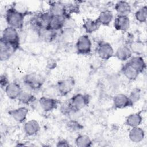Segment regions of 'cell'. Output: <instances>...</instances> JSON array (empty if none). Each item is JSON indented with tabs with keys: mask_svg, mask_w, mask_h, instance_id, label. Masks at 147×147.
<instances>
[{
	"mask_svg": "<svg viewBox=\"0 0 147 147\" xmlns=\"http://www.w3.org/2000/svg\"><path fill=\"white\" fill-rule=\"evenodd\" d=\"M60 31H55L47 28L40 30L37 33L39 37L45 42H51L57 37L58 32Z\"/></svg>",
	"mask_w": 147,
	"mask_h": 147,
	"instance_id": "cell-23",
	"label": "cell"
},
{
	"mask_svg": "<svg viewBox=\"0 0 147 147\" xmlns=\"http://www.w3.org/2000/svg\"><path fill=\"white\" fill-rule=\"evenodd\" d=\"M136 20L140 23H145L147 18V7L146 5L142 6L134 13Z\"/></svg>",
	"mask_w": 147,
	"mask_h": 147,
	"instance_id": "cell-30",
	"label": "cell"
},
{
	"mask_svg": "<svg viewBox=\"0 0 147 147\" xmlns=\"http://www.w3.org/2000/svg\"><path fill=\"white\" fill-rule=\"evenodd\" d=\"M65 17L51 16L47 28L55 31H61L63 28Z\"/></svg>",
	"mask_w": 147,
	"mask_h": 147,
	"instance_id": "cell-18",
	"label": "cell"
},
{
	"mask_svg": "<svg viewBox=\"0 0 147 147\" xmlns=\"http://www.w3.org/2000/svg\"><path fill=\"white\" fill-rule=\"evenodd\" d=\"M96 53L102 60H107L114 55V49L112 45L106 41H100L96 47Z\"/></svg>",
	"mask_w": 147,
	"mask_h": 147,
	"instance_id": "cell-8",
	"label": "cell"
},
{
	"mask_svg": "<svg viewBox=\"0 0 147 147\" xmlns=\"http://www.w3.org/2000/svg\"><path fill=\"white\" fill-rule=\"evenodd\" d=\"M7 77L5 75H2L1 76V80H0V84L2 88H5L7 85L9 83Z\"/></svg>",
	"mask_w": 147,
	"mask_h": 147,
	"instance_id": "cell-34",
	"label": "cell"
},
{
	"mask_svg": "<svg viewBox=\"0 0 147 147\" xmlns=\"http://www.w3.org/2000/svg\"><path fill=\"white\" fill-rule=\"evenodd\" d=\"M100 26V25L96 19L92 20L91 18H87L84 20L82 25L83 28L84 29L86 33L88 34L94 33L96 31Z\"/></svg>",
	"mask_w": 147,
	"mask_h": 147,
	"instance_id": "cell-26",
	"label": "cell"
},
{
	"mask_svg": "<svg viewBox=\"0 0 147 147\" xmlns=\"http://www.w3.org/2000/svg\"><path fill=\"white\" fill-rule=\"evenodd\" d=\"M76 25L75 21L70 17H65L63 30H72Z\"/></svg>",
	"mask_w": 147,
	"mask_h": 147,
	"instance_id": "cell-32",
	"label": "cell"
},
{
	"mask_svg": "<svg viewBox=\"0 0 147 147\" xmlns=\"http://www.w3.org/2000/svg\"><path fill=\"white\" fill-rule=\"evenodd\" d=\"M100 25L109 26L113 19V13L109 10H105L100 13L96 18Z\"/></svg>",
	"mask_w": 147,
	"mask_h": 147,
	"instance_id": "cell-25",
	"label": "cell"
},
{
	"mask_svg": "<svg viewBox=\"0 0 147 147\" xmlns=\"http://www.w3.org/2000/svg\"><path fill=\"white\" fill-rule=\"evenodd\" d=\"M22 82L25 86L30 90H38L43 85L44 78L37 73H30L25 75L22 78Z\"/></svg>",
	"mask_w": 147,
	"mask_h": 147,
	"instance_id": "cell-3",
	"label": "cell"
},
{
	"mask_svg": "<svg viewBox=\"0 0 147 147\" xmlns=\"http://www.w3.org/2000/svg\"><path fill=\"white\" fill-rule=\"evenodd\" d=\"M76 51L79 55H88L91 52L92 42L89 36L87 34L80 36L75 44Z\"/></svg>",
	"mask_w": 147,
	"mask_h": 147,
	"instance_id": "cell-6",
	"label": "cell"
},
{
	"mask_svg": "<svg viewBox=\"0 0 147 147\" xmlns=\"http://www.w3.org/2000/svg\"><path fill=\"white\" fill-rule=\"evenodd\" d=\"M22 90L20 84L16 82H10L5 88L7 96L12 100L18 99Z\"/></svg>",
	"mask_w": 147,
	"mask_h": 147,
	"instance_id": "cell-12",
	"label": "cell"
},
{
	"mask_svg": "<svg viewBox=\"0 0 147 147\" xmlns=\"http://www.w3.org/2000/svg\"><path fill=\"white\" fill-rule=\"evenodd\" d=\"M56 66V62L53 59H50L47 62V67L49 69H53Z\"/></svg>",
	"mask_w": 147,
	"mask_h": 147,
	"instance_id": "cell-36",
	"label": "cell"
},
{
	"mask_svg": "<svg viewBox=\"0 0 147 147\" xmlns=\"http://www.w3.org/2000/svg\"><path fill=\"white\" fill-rule=\"evenodd\" d=\"M113 25L117 30L126 32L129 29L130 26L129 17L127 16L118 14L114 19Z\"/></svg>",
	"mask_w": 147,
	"mask_h": 147,
	"instance_id": "cell-14",
	"label": "cell"
},
{
	"mask_svg": "<svg viewBox=\"0 0 147 147\" xmlns=\"http://www.w3.org/2000/svg\"><path fill=\"white\" fill-rule=\"evenodd\" d=\"M18 49L14 46L0 40V59L1 61H5L10 57Z\"/></svg>",
	"mask_w": 147,
	"mask_h": 147,
	"instance_id": "cell-10",
	"label": "cell"
},
{
	"mask_svg": "<svg viewBox=\"0 0 147 147\" xmlns=\"http://www.w3.org/2000/svg\"><path fill=\"white\" fill-rule=\"evenodd\" d=\"M90 100V96L88 94L79 93L72 96L68 101V103L72 110L76 113L88 106Z\"/></svg>",
	"mask_w": 147,
	"mask_h": 147,
	"instance_id": "cell-2",
	"label": "cell"
},
{
	"mask_svg": "<svg viewBox=\"0 0 147 147\" xmlns=\"http://www.w3.org/2000/svg\"><path fill=\"white\" fill-rule=\"evenodd\" d=\"M113 106L115 109H124L127 107H131L134 105L130 100L128 95L123 94L115 95L113 99Z\"/></svg>",
	"mask_w": 147,
	"mask_h": 147,
	"instance_id": "cell-11",
	"label": "cell"
},
{
	"mask_svg": "<svg viewBox=\"0 0 147 147\" xmlns=\"http://www.w3.org/2000/svg\"><path fill=\"white\" fill-rule=\"evenodd\" d=\"M23 128L26 135L32 136L38 133L40 130V126L37 120L30 119L24 123Z\"/></svg>",
	"mask_w": 147,
	"mask_h": 147,
	"instance_id": "cell-17",
	"label": "cell"
},
{
	"mask_svg": "<svg viewBox=\"0 0 147 147\" xmlns=\"http://www.w3.org/2000/svg\"><path fill=\"white\" fill-rule=\"evenodd\" d=\"M121 71L124 76L129 80H136L140 74L127 62L122 66Z\"/></svg>",
	"mask_w": 147,
	"mask_h": 147,
	"instance_id": "cell-24",
	"label": "cell"
},
{
	"mask_svg": "<svg viewBox=\"0 0 147 147\" xmlns=\"http://www.w3.org/2000/svg\"><path fill=\"white\" fill-rule=\"evenodd\" d=\"M1 40L10 44L17 48L20 47V36L18 30L14 28L7 26L2 33Z\"/></svg>",
	"mask_w": 147,
	"mask_h": 147,
	"instance_id": "cell-5",
	"label": "cell"
},
{
	"mask_svg": "<svg viewBox=\"0 0 147 147\" xmlns=\"http://www.w3.org/2000/svg\"><path fill=\"white\" fill-rule=\"evenodd\" d=\"M129 47L132 53L136 54L137 56H141L145 51V45L142 41L137 40L131 41L129 44Z\"/></svg>",
	"mask_w": 147,
	"mask_h": 147,
	"instance_id": "cell-27",
	"label": "cell"
},
{
	"mask_svg": "<svg viewBox=\"0 0 147 147\" xmlns=\"http://www.w3.org/2000/svg\"><path fill=\"white\" fill-rule=\"evenodd\" d=\"M114 9L119 15L127 16L131 12V7L129 2L125 1H119L115 5Z\"/></svg>",
	"mask_w": 147,
	"mask_h": 147,
	"instance_id": "cell-22",
	"label": "cell"
},
{
	"mask_svg": "<svg viewBox=\"0 0 147 147\" xmlns=\"http://www.w3.org/2000/svg\"><path fill=\"white\" fill-rule=\"evenodd\" d=\"M128 96L133 104L134 105V103L138 102L141 98V90L138 88H135L131 91Z\"/></svg>",
	"mask_w": 147,
	"mask_h": 147,
	"instance_id": "cell-33",
	"label": "cell"
},
{
	"mask_svg": "<svg viewBox=\"0 0 147 147\" xmlns=\"http://www.w3.org/2000/svg\"><path fill=\"white\" fill-rule=\"evenodd\" d=\"M143 118L141 112L131 113L126 117L125 120V125L130 127H134L139 126L142 122Z\"/></svg>",
	"mask_w": 147,
	"mask_h": 147,
	"instance_id": "cell-20",
	"label": "cell"
},
{
	"mask_svg": "<svg viewBox=\"0 0 147 147\" xmlns=\"http://www.w3.org/2000/svg\"><path fill=\"white\" fill-rule=\"evenodd\" d=\"M51 16V15L49 11L36 14L32 18L30 21L33 29L38 33L40 30L47 28Z\"/></svg>",
	"mask_w": 147,
	"mask_h": 147,
	"instance_id": "cell-4",
	"label": "cell"
},
{
	"mask_svg": "<svg viewBox=\"0 0 147 147\" xmlns=\"http://www.w3.org/2000/svg\"><path fill=\"white\" fill-rule=\"evenodd\" d=\"M75 84L73 78H67L57 82L56 88L59 95L64 96L69 94L74 88Z\"/></svg>",
	"mask_w": 147,
	"mask_h": 147,
	"instance_id": "cell-7",
	"label": "cell"
},
{
	"mask_svg": "<svg viewBox=\"0 0 147 147\" xmlns=\"http://www.w3.org/2000/svg\"><path fill=\"white\" fill-rule=\"evenodd\" d=\"M66 126L67 129L71 131H78L83 128V126L79 122L74 119L69 120L67 122Z\"/></svg>",
	"mask_w": 147,
	"mask_h": 147,
	"instance_id": "cell-31",
	"label": "cell"
},
{
	"mask_svg": "<svg viewBox=\"0 0 147 147\" xmlns=\"http://www.w3.org/2000/svg\"><path fill=\"white\" fill-rule=\"evenodd\" d=\"M38 103L43 111L49 112L57 107L59 102L54 98L43 96L39 99Z\"/></svg>",
	"mask_w": 147,
	"mask_h": 147,
	"instance_id": "cell-9",
	"label": "cell"
},
{
	"mask_svg": "<svg viewBox=\"0 0 147 147\" xmlns=\"http://www.w3.org/2000/svg\"><path fill=\"white\" fill-rule=\"evenodd\" d=\"M70 144L69 143L64 139H62L59 140L57 144H56V146H69Z\"/></svg>",
	"mask_w": 147,
	"mask_h": 147,
	"instance_id": "cell-35",
	"label": "cell"
},
{
	"mask_svg": "<svg viewBox=\"0 0 147 147\" xmlns=\"http://www.w3.org/2000/svg\"><path fill=\"white\" fill-rule=\"evenodd\" d=\"M28 13L29 12L20 11L12 6L6 11V21L9 26L14 28L17 30L21 29L24 26L25 17Z\"/></svg>",
	"mask_w": 147,
	"mask_h": 147,
	"instance_id": "cell-1",
	"label": "cell"
},
{
	"mask_svg": "<svg viewBox=\"0 0 147 147\" xmlns=\"http://www.w3.org/2000/svg\"><path fill=\"white\" fill-rule=\"evenodd\" d=\"M49 13L51 16L67 17L66 6L60 2H52L49 4Z\"/></svg>",
	"mask_w": 147,
	"mask_h": 147,
	"instance_id": "cell-15",
	"label": "cell"
},
{
	"mask_svg": "<svg viewBox=\"0 0 147 147\" xmlns=\"http://www.w3.org/2000/svg\"><path fill=\"white\" fill-rule=\"evenodd\" d=\"M17 99L20 103L28 105L35 102L36 98L35 96L30 92L22 90Z\"/></svg>",
	"mask_w": 147,
	"mask_h": 147,
	"instance_id": "cell-28",
	"label": "cell"
},
{
	"mask_svg": "<svg viewBox=\"0 0 147 147\" xmlns=\"http://www.w3.org/2000/svg\"><path fill=\"white\" fill-rule=\"evenodd\" d=\"M75 144L79 147H90L92 145V142L88 135L79 134L75 138Z\"/></svg>",
	"mask_w": 147,
	"mask_h": 147,
	"instance_id": "cell-29",
	"label": "cell"
},
{
	"mask_svg": "<svg viewBox=\"0 0 147 147\" xmlns=\"http://www.w3.org/2000/svg\"><path fill=\"white\" fill-rule=\"evenodd\" d=\"M145 137V131L140 127L137 126L131 127L129 133V138L130 140L134 143H139L141 142Z\"/></svg>",
	"mask_w": 147,
	"mask_h": 147,
	"instance_id": "cell-19",
	"label": "cell"
},
{
	"mask_svg": "<svg viewBox=\"0 0 147 147\" xmlns=\"http://www.w3.org/2000/svg\"><path fill=\"white\" fill-rule=\"evenodd\" d=\"M127 63L139 74L143 73L146 68V63L141 56H132Z\"/></svg>",
	"mask_w": 147,
	"mask_h": 147,
	"instance_id": "cell-16",
	"label": "cell"
},
{
	"mask_svg": "<svg viewBox=\"0 0 147 147\" xmlns=\"http://www.w3.org/2000/svg\"><path fill=\"white\" fill-rule=\"evenodd\" d=\"M114 55L118 60L124 61L129 60L132 57L133 53L129 46L122 45L117 48Z\"/></svg>",
	"mask_w": 147,
	"mask_h": 147,
	"instance_id": "cell-21",
	"label": "cell"
},
{
	"mask_svg": "<svg viewBox=\"0 0 147 147\" xmlns=\"http://www.w3.org/2000/svg\"><path fill=\"white\" fill-rule=\"evenodd\" d=\"M29 109L25 106H21L10 110L8 112L12 118L19 123H23L26 121Z\"/></svg>",
	"mask_w": 147,
	"mask_h": 147,
	"instance_id": "cell-13",
	"label": "cell"
}]
</instances>
